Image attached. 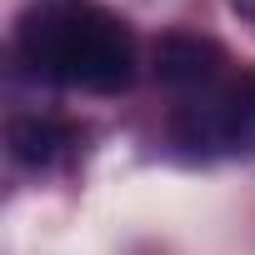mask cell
<instances>
[{
    "mask_svg": "<svg viewBox=\"0 0 255 255\" xmlns=\"http://www.w3.org/2000/svg\"><path fill=\"white\" fill-rule=\"evenodd\" d=\"M20 60L70 90L115 95L135 80V35L95 0H40L20 15Z\"/></svg>",
    "mask_w": 255,
    "mask_h": 255,
    "instance_id": "6da1fadb",
    "label": "cell"
},
{
    "mask_svg": "<svg viewBox=\"0 0 255 255\" xmlns=\"http://www.w3.org/2000/svg\"><path fill=\"white\" fill-rule=\"evenodd\" d=\"M180 145H205V150H240L255 155V70L225 85L220 95H200L180 110L175 120Z\"/></svg>",
    "mask_w": 255,
    "mask_h": 255,
    "instance_id": "7a4b0ae2",
    "label": "cell"
},
{
    "mask_svg": "<svg viewBox=\"0 0 255 255\" xmlns=\"http://www.w3.org/2000/svg\"><path fill=\"white\" fill-rule=\"evenodd\" d=\"M155 75L180 95H210V85L225 75V50L200 35H165L155 45Z\"/></svg>",
    "mask_w": 255,
    "mask_h": 255,
    "instance_id": "3957f363",
    "label": "cell"
},
{
    "mask_svg": "<svg viewBox=\"0 0 255 255\" xmlns=\"http://www.w3.org/2000/svg\"><path fill=\"white\" fill-rule=\"evenodd\" d=\"M5 140H10V155H15L20 165L40 170V165H50V160L65 150L70 130H65V125H55V120H40V115H20V120H10Z\"/></svg>",
    "mask_w": 255,
    "mask_h": 255,
    "instance_id": "277c9868",
    "label": "cell"
}]
</instances>
